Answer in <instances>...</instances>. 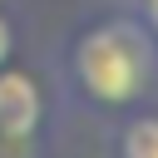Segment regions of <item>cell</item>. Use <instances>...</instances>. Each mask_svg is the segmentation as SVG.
<instances>
[{"label":"cell","mask_w":158,"mask_h":158,"mask_svg":"<svg viewBox=\"0 0 158 158\" xmlns=\"http://www.w3.org/2000/svg\"><path fill=\"white\" fill-rule=\"evenodd\" d=\"M10 49H15V30H10V20L0 15V64L10 59Z\"/></svg>","instance_id":"277c9868"},{"label":"cell","mask_w":158,"mask_h":158,"mask_svg":"<svg viewBox=\"0 0 158 158\" xmlns=\"http://www.w3.org/2000/svg\"><path fill=\"white\" fill-rule=\"evenodd\" d=\"M40 128V84L0 64V143H30Z\"/></svg>","instance_id":"7a4b0ae2"},{"label":"cell","mask_w":158,"mask_h":158,"mask_svg":"<svg viewBox=\"0 0 158 158\" xmlns=\"http://www.w3.org/2000/svg\"><path fill=\"white\" fill-rule=\"evenodd\" d=\"M118 158H158V114L133 118L118 138Z\"/></svg>","instance_id":"3957f363"},{"label":"cell","mask_w":158,"mask_h":158,"mask_svg":"<svg viewBox=\"0 0 158 158\" xmlns=\"http://www.w3.org/2000/svg\"><path fill=\"white\" fill-rule=\"evenodd\" d=\"M143 5V25H148V35L158 40V0H138Z\"/></svg>","instance_id":"5b68a950"},{"label":"cell","mask_w":158,"mask_h":158,"mask_svg":"<svg viewBox=\"0 0 158 158\" xmlns=\"http://www.w3.org/2000/svg\"><path fill=\"white\" fill-rule=\"evenodd\" d=\"M148 69H153L148 40H143L133 25H123V20L94 25V30H84L79 44H74V79H79V89H84L94 104H104V109L133 104V99L148 89Z\"/></svg>","instance_id":"6da1fadb"}]
</instances>
